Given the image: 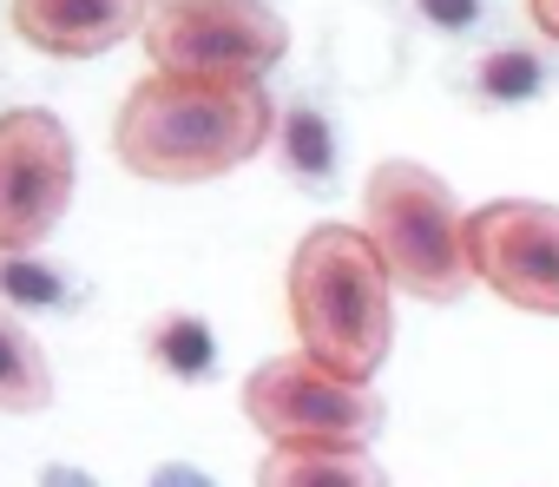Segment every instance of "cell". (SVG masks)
Here are the masks:
<instances>
[{"label":"cell","instance_id":"7","mask_svg":"<svg viewBox=\"0 0 559 487\" xmlns=\"http://www.w3.org/2000/svg\"><path fill=\"white\" fill-rule=\"evenodd\" d=\"M467 271L526 317H559V204L493 198L467 211Z\"/></svg>","mask_w":559,"mask_h":487},{"label":"cell","instance_id":"6","mask_svg":"<svg viewBox=\"0 0 559 487\" xmlns=\"http://www.w3.org/2000/svg\"><path fill=\"white\" fill-rule=\"evenodd\" d=\"M73 139L53 112H0V258L40 251L73 204Z\"/></svg>","mask_w":559,"mask_h":487},{"label":"cell","instance_id":"1","mask_svg":"<svg viewBox=\"0 0 559 487\" xmlns=\"http://www.w3.org/2000/svg\"><path fill=\"white\" fill-rule=\"evenodd\" d=\"M276 139V106L263 80H191L152 73L126 93L112 119V152L152 185H211Z\"/></svg>","mask_w":559,"mask_h":487},{"label":"cell","instance_id":"9","mask_svg":"<svg viewBox=\"0 0 559 487\" xmlns=\"http://www.w3.org/2000/svg\"><path fill=\"white\" fill-rule=\"evenodd\" d=\"M552 80H559V60H552V54H539V47H526V40H500V47H487V54L467 67L461 93L480 99V106H493V112H520V106L546 99Z\"/></svg>","mask_w":559,"mask_h":487},{"label":"cell","instance_id":"14","mask_svg":"<svg viewBox=\"0 0 559 487\" xmlns=\"http://www.w3.org/2000/svg\"><path fill=\"white\" fill-rule=\"evenodd\" d=\"M0 290H8L14 304H34V310H67L73 290H67V271L40 264V258H0Z\"/></svg>","mask_w":559,"mask_h":487},{"label":"cell","instance_id":"3","mask_svg":"<svg viewBox=\"0 0 559 487\" xmlns=\"http://www.w3.org/2000/svg\"><path fill=\"white\" fill-rule=\"evenodd\" d=\"M362 230L395 277V290L421 304H461L467 271V211L454 204L448 178L415 158H382L362 185Z\"/></svg>","mask_w":559,"mask_h":487},{"label":"cell","instance_id":"15","mask_svg":"<svg viewBox=\"0 0 559 487\" xmlns=\"http://www.w3.org/2000/svg\"><path fill=\"white\" fill-rule=\"evenodd\" d=\"M415 14L441 34H474L487 27V0H415Z\"/></svg>","mask_w":559,"mask_h":487},{"label":"cell","instance_id":"12","mask_svg":"<svg viewBox=\"0 0 559 487\" xmlns=\"http://www.w3.org/2000/svg\"><path fill=\"white\" fill-rule=\"evenodd\" d=\"M53 402V369L40 343L0 310V415H40Z\"/></svg>","mask_w":559,"mask_h":487},{"label":"cell","instance_id":"10","mask_svg":"<svg viewBox=\"0 0 559 487\" xmlns=\"http://www.w3.org/2000/svg\"><path fill=\"white\" fill-rule=\"evenodd\" d=\"M257 487H389V474L369 448H270Z\"/></svg>","mask_w":559,"mask_h":487},{"label":"cell","instance_id":"4","mask_svg":"<svg viewBox=\"0 0 559 487\" xmlns=\"http://www.w3.org/2000/svg\"><path fill=\"white\" fill-rule=\"evenodd\" d=\"M243 415L270 448H369L382 435V395L304 349L243 376Z\"/></svg>","mask_w":559,"mask_h":487},{"label":"cell","instance_id":"16","mask_svg":"<svg viewBox=\"0 0 559 487\" xmlns=\"http://www.w3.org/2000/svg\"><path fill=\"white\" fill-rule=\"evenodd\" d=\"M526 21L546 47H559V0H526Z\"/></svg>","mask_w":559,"mask_h":487},{"label":"cell","instance_id":"5","mask_svg":"<svg viewBox=\"0 0 559 487\" xmlns=\"http://www.w3.org/2000/svg\"><path fill=\"white\" fill-rule=\"evenodd\" d=\"M158 73L191 80H263L290 54V27L270 0H158L145 21Z\"/></svg>","mask_w":559,"mask_h":487},{"label":"cell","instance_id":"17","mask_svg":"<svg viewBox=\"0 0 559 487\" xmlns=\"http://www.w3.org/2000/svg\"><path fill=\"white\" fill-rule=\"evenodd\" d=\"M152 487H211V474H198V467L171 461V467H158V474H152Z\"/></svg>","mask_w":559,"mask_h":487},{"label":"cell","instance_id":"8","mask_svg":"<svg viewBox=\"0 0 559 487\" xmlns=\"http://www.w3.org/2000/svg\"><path fill=\"white\" fill-rule=\"evenodd\" d=\"M152 0H14V34L53 60H93L145 34Z\"/></svg>","mask_w":559,"mask_h":487},{"label":"cell","instance_id":"13","mask_svg":"<svg viewBox=\"0 0 559 487\" xmlns=\"http://www.w3.org/2000/svg\"><path fill=\"white\" fill-rule=\"evenodd\" d=\"M145 356H152L165 376H178V382H198V376H211V363H217V343H211V330H204L198 317H165V323H152V336H145Z\"/></svg>","mask_w":559,"mask_h":487},{"label":"cell","instance_id":"18","mask_svg":"<svg viewBox=\"0 0 559 487\" xmlns=\"http://www.w3.org/2000/svg\"><path fill=\"white\" fill-rule=\"evenodd\" d=\"M40 487H93V474H80V467H47Z\"/></svg>","mask_w":559,"mask_h":487},{"label":"cell","instance_id":"2","mask_svg":"<svg viewBox=\"0 0 559 487\" xmlns=\"http://www.w3.org/2000/svg\"><path fill=\"white\" fill-rule=\"evenodd\" d=\"M297 349L336 376L376 382L395 343V277L362 224H317L290 258Z\"/></svg>","mask_w":559,"mask_h":487},{"label":"cell","instance_id":"11","mask_svg":"<svg viewBox=\"0 0 559 487\" xmlns=\"http://www.w3.org/2000/svg\"><path fill=\"white\" fill-rule=\"evenodd\" d=\"M276 158H284V171L297 178V191H310V198L336 191L343 145H336L330 112H317V106H290L284 119H276Z\"/></svg>","mask_w":559,"mask_h":487}]
</instances>
